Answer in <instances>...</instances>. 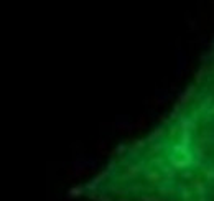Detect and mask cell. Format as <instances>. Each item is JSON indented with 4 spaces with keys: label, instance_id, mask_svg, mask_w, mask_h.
<instances>
[{
    "label": "cell",
    "instance_id": "6da1fadb",
    "mask_svg": "<svg viewBox=\"0 0 214 201\" xmlns=\"http://www.w3.org/2000/svg\"><path fill=\"white\" fill-rule=\"evenodd\" d=\"M87 190L115 201H214V41L158 127Z\"/></svg>",
    "mask_w": 214,
    "mask_h": 201
}]
</instances>
